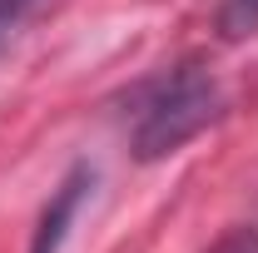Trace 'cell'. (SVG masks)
Returning a JSON list of instances; mask_svg holds the SVG:
<instances>
[{
    "instance_id": "cell-1",
    "label": "cell",
    "mask_w": 258,
    "mask_h": 253,
    "mask_svg": "<svg viewBox=\"0 0 258 253\" xmlns=\"http://www.w3.org/2000/svg\"><path fill=\"white\" fill-rule=\"evenodd\" d=\"M224 114V90L214 75H204L199 65H174L154 75L149 85L134 90V114H129V149L134 159L154 164V159L179 154L189 139Z\"/></svg>"
},
{
    "instance_id": "cell-2",
    "label": "cell",
    "mask_w": 258,
    "mask_h": 253,
    "mask_svg": "<svg viewBox=\"0 0 258 253\" xmlns=\"http://www.w3.org/2000/svg\"><path fill=\"white\" fill-rule=\"evenodd\" d=\"M90 184H95V174H90L85 164H75V169L60 179V189L50 194L45 214H40V223H35L30 253H60V243H64V233H70V223H75V214H80V204H85Z\"/></svg>"
},
{
    "instance_id": "cell-3",
    "label": "cell",
    "mask_w": 258,
    "mask_h": 253,
    "mask_svg": "<svg viewBox=\"0 0 258 253\" xmlns=\"http://www.w3.org/2000/svg\"><path fill=\"white\" fill-rule=\"evenodd\" d=\"M214 25L224 40H253L258 35V0H224Z\"/></svg>"
},
{
    "instance_id": "cell-4",
    "label": "cell",
    "mask_w": 258,
    "mask_h": 253,
    "mask_svg": "<svg viewBox=\"0 0 258 253\" xmlns=\"http://www.w3.org/2000/svg\"><path fill=\"white\" fill-rule=\"evenodd\" d=\"M209 253H258V228L253 223H238V228H228Z\"/></svg>"
}]
</instances>
